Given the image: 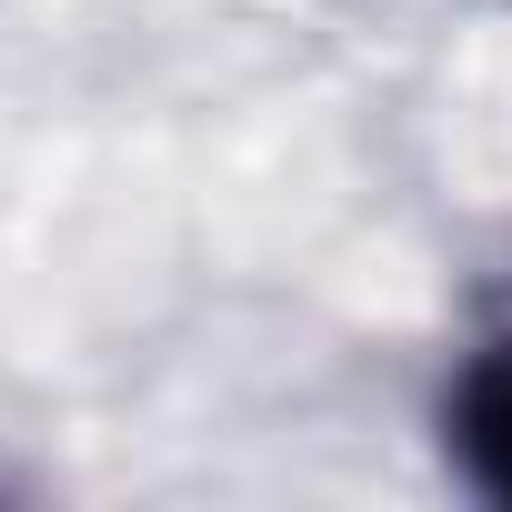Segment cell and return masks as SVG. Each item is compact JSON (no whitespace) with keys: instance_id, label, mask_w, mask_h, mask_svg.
Returning a JSON list of instances; mask_svg holds the SVG:
<instances>
[{"instance_id":"1","label":"cell","mask_w":512,"mask_h":512,"mask_svg":"<svg viewBox=\"0 0 512 512\" xmlns=\"http://www.w3.org/2000/svg\"><path fill=\"white\" fill-rule=\"evenodd\" d=\"M432 432H442L452 482H462L472 502L512 512V322L452 352L442 402H432Z\"/></svg>"}]
</instances>
